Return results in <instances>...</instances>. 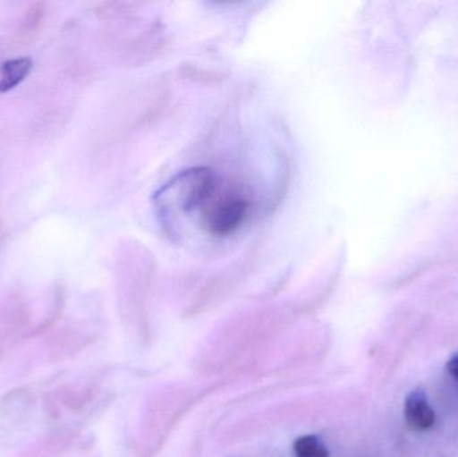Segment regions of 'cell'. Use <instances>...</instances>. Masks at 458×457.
I'll return each instance as SVG.
<instances>
[{"label":"cell","mask_w":458,"mask_h":457,"mask_svg":"<svg viewBox=\"0 0 458 457\" xmlns=\"http://www.w3.org/2000/svg\"><path fill=\"white\" fill-rule=\"evenodd\" d=\"M293 450L295 457H330L326 445L312 435L298 437Z\"/></svg>","instance_id":"obj_4"},{"label":"cell","mask_w":458,"mask_h":457,"mask_svg":"<svg viewBox=\"0 0 458 457\" xmlns=\"http://www.w3.org/2000/svg\"><path fill=\"white\" fill-rule=\"evenodd\" d=\"M446 369H448L449 375H451L458 384V353L454 354V356L449 360Z\"/></svg>","instance_id":"obj_5"},{"label":"cell","mask_w":458,"mask_h":457,"mask_svg":"<svg viewBox=\"0 0 458 457\" xmlns=\"http://www.w3.org/2000/svg\"><path fill=\"white\" fill-rule=\"evenodd\" d=\"M31 70V61L27 58L13 59L5 62L0 67V93H5L10 89L21 83Z\"/></svg>","instance_id":"obj_3"},{"label":"cell","mask_w":458,"mask_h":457,"mask_svg":"<svg viewBox=\"0 0 458 457\" xmlns=\"http://www.w3.org/2000/svg\"><path fill=\"white\" fill-rule=\"evenodd\" d=\"M405 419L409 428L416 432H425L435 426V410L424 392L414 391L409 394L405 402Z\"/></svg>","instance_id":"obj_2"},{"label":"cell","mask_w":458,"mask_h":457,"mask_svg":"<svg viewBox=\"0 0 458 457\" xmlns=\"http://www.w3.org/2000/svg\"><path fill=\"white\" fill-rule=\"evenodd\" d=\"M204 224L214 235H228L233 233L244 220L248 203L237 196H225L215 200L214 196L206 204Z\"/></svg>","instance_id":"obj_1"}]
</instances>
